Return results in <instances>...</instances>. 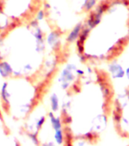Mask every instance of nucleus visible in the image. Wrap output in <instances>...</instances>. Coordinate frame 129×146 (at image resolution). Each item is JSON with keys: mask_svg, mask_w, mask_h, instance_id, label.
Returning <instances> with one entry per match:
<instances>
[{"mask_svg": "<svg viewBox=\"0 0 129 146\" xmlns=\"http://www.w3.org/2000/svg\"><path fill=\"white\" fill-rule=\"evenodd\" d=\"M44 0H0V33L42 13Z\"/></svg>", "mask_w": 129, "mask_h": 146, "instance_id": "nucleus-2", "label": "nucleus"}, {"mask_svg": "<svg viewBox=\"0 0 129 146\" xmlns=\"http://www.w3.org/2000/svg\"><path fill=\"white\" fill-rule=\"evenodd\" d=\"M57 33L37 18L0 33V71L6 78L45 84L61 63L58 43L53 40Z\"/></svg>", "mask_w": 129, "mask_h": 146, "instance_id": "nucleus-1", "label": "nucleus"}]
</instances>
